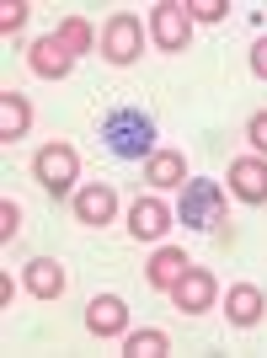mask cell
Listing matches in <instances>:
<instances>
[{
    "instance_id": "10",
    "label": "cell",
    "mask_w": 267,
    "mask_h": 358,
    "mask_svg": "<svg viewBox=\"0 0 267 358\" xmlns=\"http://www.w3.org/2000/svg\"><path fill=\"white\" fill-rule=\"evenodd\" d=\"M27 64H32V75H43V80H64V75L75 70V54L48 32V38H38V43L27 48Z\"/></svg>"
},
{
    "instance_id": "7",
    "label": "cell",
    "mask_w": 267,
    "mask_h": 358,
    "mask_svg": "<svg viewBox=\"0 0 267 358\" xmlns=\"http://www.w3.org/2000/svg\"><path fill=\"white\" fill-rule=\"evenodd\" d=\"M75 220L91 224V230L113 224V220H118V193H113L107 182H91V187H80V193H75Z\"/></svg>"
},
{
    "instance_id": "21",
    "label": "cell",
    "mask_w": 267,
    "mask_h": 358,
    "mask_svg": "<svg viewBox=\"0 0 267 358\" xmlns=\"http://www.w3.org/2000/svg\"><path fill=\"white\" fill-rule=\"evenodd\" d=\"M16 230H22V209H16L11 198H6V203H0V241L11 246V236H16Z\"/></svg>"
},
{
    "instance_id": "18",
    "label": "cell",
    "mask_w": 267,
    "mask_h": 358,
    "mask_svg": "<svg viewBox=\"0 0 267 358\" xmlns=\"http://www.w3.org/2000/svg\"><path fill=\"white\" fill-rule=\"evenodd\" d=\"M166 331H155V327H145V331H123V353L129 358H161L166 353Z\"/></svg>"
},
{
    "instance_id": "22",
    "label": "cell",
    "mask_w": 267,
    "mask_h": 358,
    "mask_svg": "<svg viewBox=\"0 0 267 358\" xmlns=\"http://www.w3.org/2000/svg\"><path fill=\"white\" fill-rule=\"evenodd\" d=\"M246 139H252L257 155H267V113H252V123H246Z\"/></svg>"
},
{
    "instance_id": "16",
    "label": "cell",
    "mask_w": 267,
    "mask_h": 358,
    "mask_svg": "<svg viewBox=\"0 0 267 358\" xmlns=\"http://www.w3.org/2000/svg\"><path fill=\"white\" fill-rule=\"evenodd\" d=\"M32 129V107L22 91H0V139H22Z\"/></svg>"
},
{
    "instance_id": "5",
    "label": "cell",
    "mask_w": 267,
    "mask_h": 358,
    "mask_svg": "<svg viewBox=\"0 0 267 358\" xmlns=\"http://www.w3.org/2000/svg\"><path fill=\"white\" fill-rule=\"evenodd\" d=\"M139 48H145V27H139V16L118 11L102 27V59L107 64H134V59H139Z\"/></svg>"
},
{
    "instance_id": "20",
    "label": "cell",
    "mask_w": 267,
    "mask_h": 358,
    "mask_svg": "<svg viewBox=\"0 0 267 358\" xmlns=\"http://www.w3.org/2000/svg\"><path fill=\"white\" fill-rule=\"evenodd\" d=\"M224 11H230L224 0H187V16H193V22H219Z\"/></svg>"
},
{
    "instance_id": "6",
    "label": "cell",
    "mask_w": 267,
    "mask_h": 358,
    "mask_svg": "<svg viewBox=\"0 0 267 358\" xmlns=\"http://www.w3.org/2000/svg\"><path fill=\"white\" fill-rule=\"evenodd\" d=\"M214 294H219V284H214V273H208V268H187L177 284H171V305H177L182 315L214 310Z\"/></svg>"
},
{
    "instance_id": "12",
    "label": "cell",
    "mask_w": 267,
    "mask_h": 358,
    "mask_svg": "<svg viewBox=\"0 0 267 358\" xmlns=\"http://www.w3.org/2000/svg\"><path fill=\"white\" fill-rule=\"evenodd\" d=\"M187 268H193V262H187V252H182V246H161V252L150 257V268H145V284L171 294V284H177Z\"/></svg>"
},
{
    "instance_id": "2",
    "label": "cell",
    "mask_w": 267,
    "mask_h": 358,
    "mask_svg": "<svg viewBox=\"0 0 267 358\" xmlns=\"http://www.w3.org/2000/svg\"><path fill=\"white\" fill-rule=\"evenodd\" d=\"M182 224L187 230H219L224 224V187L208 177H193L182 187Z\"/></svg>"
},
{
    "instance_id": "19",
    "label": "cell",
    "mask_w": 267,
    "mask_h": 358,
    "mask_svg": "<svg viewBox=\"0 0 267 358\" xmlns=\"http://www.w3.org/2000/svg\"><path fill=\"white\" fill-rule=\"evenodd\" d=\"M27 0H6V6H0V32H6V38H11L16 27H22V22H27Z\"/></svg>"
},
{
    "instance_id": "3",
    "label": "cell",
    "mask_w": 267,
    "mask_h": 358,
    "mask_svg": "<svg viewBox=\"0 0 267 358\" xmlns=\"http://www.w3.org/2000/svg\"><path fill=\"white\" fill-rule=\"evenodd\" d=\"M32 171H38V182H43L48 193L59 198L75 187V177H80V155H75L64 139H54V145H43L38 155H32Z\"/></svg>"
},
{
    "instance_id": "8",
    "label": "cell",
    "mask_w": 267,
    "mask_h": 358,
    "mask_svg": "<svg viewBox=\"0 0 267 358\" xmlns=\"http://www.w3.org/2000/svg\"><path fill=\"white\" fill-rule=\"evenodd\" d=\"M230 193H236L240 203H267V161L262 155L230 161Z\"/></svg>"
},
{
    "instance_id": "17",
    "label": "cell",
    "mask_w": 267,
    "mask_h": 358,
    "mask_svg": "<svg viewBox=\"0 0 267 358\" xmlns=\"http://www.w3.org/2000/svg\"><path fill=\"white\" fill-rule=\"evenodd\" d=\"M54 38H59V43L70 48L75 59H80V54H91V48H96V32H91V22H86V16H64L59 27H54Z\"/></svg>"
},
{
    "instance_id": "23",
    "label": "cell",
    "mask_w": 267,
    "mask_h": 358,
    "mask_svg": "<svg viewBox=\"0 0 267 358\" xmlns=\"http://www.w3.org/2000/svg\"><path fill=\"white\" fill-rule=\"evenodd\" d=\"M252 70L267 80V38H257V48H252Z\"/></svg>"
},
{
    "instance_id": "11",
    "label": "cell",
    "mask_w": 267,
    "mask_h": 358,
    "mask_svg": "<svg viewBox=\"0 0 267 358\" xmlns=\"http://www.w3.org/2000/svg\"><path fill=\"white\" fill-rule=\"evenodd\" d=\"M86 327H91V337H123L129 331V305L118 294H96L86 305Z\"/></svg>"
},
{
    "instance_id": "4",
    "label": "cell",
    "mask_w": 267,
    "mask_h": 358,
    "mask_svg": "<svg viewBox=\"0 0 267 358\" xmlns=\"http://www.w3.org/2000/svg\"><path fill=\"white\" fill-rule=\"evenodd\" d=\"M150 38H155L166 54H182L187 38H193V16H187V6H182V0H161V6L150 11Z\"/></svg>"
},
{
    "instance_id": "14",
    "label": "cell",
    "mask_w": 267,
    "mask_h": 358,
    "mask_svg": "<svg viewBox=\"0 0 267 358\" xmlns=\"http://www.w3.org/2000/svg\"><path fill=\"white\" fill-rule=\"evenodd\" d=\"M27 294H38V299H59L64 294V268L54 257H32L27 262Z\"/></svg>"
},
{
    "instance_id": "13",
    "label": "cell",
    "mask_w": 267,
    "mask_h": 358,
    "mask_svg": "<svg viewBox=\"0 0 267 358\" xmlns=\"http://www.w3.org/2000/svg\"><path fill=\"white\" fill-rule=\"evenodd\" d=\"M145 182H150V187H182V182H187L182 150H155V155L145 161Z\"/></svg>"
},
{
    "instance_id": "15",
    "label": "cell",
    "mask_w": 267,
    "mask_h": 358,
    "mask_svg": "<svg viewBox=\"0 0 267 358\" xmlns=\"http://www.w3.org/2000/svg\"><path fill=\"white\" fill-rule=\"evenodd\" d=\"M224 315L236 321V327H257L262 321V289L257 284H236L224 294Z\"/></svg>"
},
{
    "instance_id": "9",
    "label": "cell",
    "mask_w": 267,
    "mask_h": 358,
    "mask_svg": "<svg viewBox=\"0 0 267 358\" xmlns=\"http://www.w3.org/2000/svg\"><path fill=\"white\" fill-rule=\"evenodd\" d=\"M166 230H171V209H166L161 198L150 193V198H134V209H129V236L134 241H161Z\"/></svg>"
},
{
    "instance_id": "1",
    "label": "cell",
    "mask_w": 267,
    "mask_h": 358,
    "mask_svg": "<svg viewBox=\"0 0 267 358\" xmlns=\"http://www.w3.org/2000/svg\"><path fill=\"white\" fill-rule=\"evenodd\" d=\"M96 139L107 145V155L113 161H150L155 155V118H150L145 107H113L102 118V129H96Z\"/></svg>"
}]
</instances>
